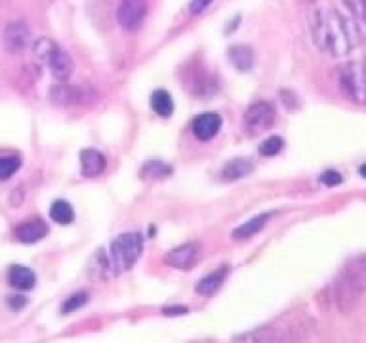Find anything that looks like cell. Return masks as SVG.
I'll return each mask as SVG.
<instances>
[{
    "mask_svg": "<svg viewBox=\"0 0 366 343\" xmlns=\"http://www.w3.org/2000/svg\"><path fill=\"white\" fill-rule=\"evenodd\" d=\"M227 59L237 71L246 73V71H250L254 67V50L246 44L231 46L227 51Z\"/></svg>",
    "mask_w": 366,
    "mask_h": 343,
    "instance_id": "14",
    "label": "cell"
},
{
    "mask_svg": "<svg viewBox=\"0 0 366 343\" xmlns=\"http://www.w3.org/2000/svg\"><path fill=\"white\" fill-rule=\"evenodd\" d=\"M143 252V237L139 233H122L111 242L107 257L103 262L105 274L117 277V274L130 271L134 263L139 259Z\"/></svg>",
    "mask_w": 366,
    "mask_h": 343,
    "instance_id": "4",
    "label": "cell"
},
{
    "mask_svg": "<svg viewBox=\"0 0 366 343\" xmlns=\"http://www.w3.org/2000/svg\"><path fill=\"white\" fill-rule=\"evenodd\" d=\"M342 174L336 170H326L320 174V183L322 185H326V187H336V185H340L342 183Z\"/></svg>",
    "mask_w": 366,
    "mask_h": 343,
    "instance_id": "26",
    "label": "cell"
},
{
    "mask_svg": "<svg viewBox=\"0 0 366 343\" xmlns=\"http://www.w3.org/2000/svg\"><path fill=\"white\" fill-rule=\"evenodd\" d=\"M359 172H360V176H362V177H365V179H366V164H362V166H360V168H359Z\"/></svg>",
    "mask_w": 366,
    "mask_h": 343,
    "instance_id": "29",
    "label": "cell"
},
{
    "mask_svg": "<svg viewBox=\"0 0 366 343\" xmlns=\"http://www.w3.org/2000/svg\"><path fill=\"white\" fill-rule=\"evenodd\" d=\"M200 257V244L199 242H185L182 246L172 248L164 256V263H168L174 269H193L194 263Z\"/></svg>",
    "mask_w": 366,
    "mask_h": 343,
    "instance_id": "10",
    "label": "cell"
},
{
    "mask_svg": "<svg viewBox=\"0 0 366 343\" xmlns=\"http://www.w3.org/2000/svg\"><path fill=\"white\" fill-rule=\"evenodd\" d=\"M162 313L170 314V317H174V314H185L187 313V307H166L162 309Z\"/></svg>",
    "mask_w": 366,
    "mask_h": 343,
    "instance_id": "28",
    "label": "cell"
},
{
    "mask_svg": "<svg viewBox=\"0 0 366 343\" xmlns=\"http://www.w3.org/2000/svg\"><path fill=\"white\" fill-rule=\"evenodd\" d=\"M172 174V168L168 164H164L162 160H149L147 164L142 168L143 177H154V179H162V177H168Z\"/></svg>",
    "mask_w": 366,
    "mask_h": 343,
    "instance_id": "21",
    "label": "cell"
},
{
    "mask_svg": "<svg viewBox=\"0 0 366 343\" xmlns=\"http://www.w3.org/2000/svg\"><path fill=\"white\" fill-rule=\"evenodd\" d=\"M2 42H4L6 50L11 54H21L33 42V34L25 21H11L4 27Z\"/></svg>",
    "mask_w": 366,
    "mask_h": 343,
    "instance_id": "8",
    "label": "cell"
},
{
    "mask_svg": "<svg viewBox=\"0 0 366 343\" xmlns=\"http://www.w3.org/2000/svg\"><path fill=\"white\" fill-rule=\"evenodd\" d=\"M366 292V256L355 257L340 271L332 284V299L342 313H347L359 303Z\"/></svg>",
    "mask_w": 366,
    "mask_h": 343,
    "instance_id": "2",
    "label": "cell"
},
{
    "mask_svg": "<svg viewBox=\"0 0 366 343\" xmlns=\"http://www.w3.org/2000/svg\"><path fill=\"white\" fill-rule=\"evenodd\" d=\"M274 120H277V113L273 105L267 101H257L246 109L242 128L248 136H259L273 128Z\"/></svg>",
    "mask_w": 366,
    "mask_h": 343,
    "instance_id": "7",
    "label": "cell"
},
{
    "mask_svg": "<svg viewBox=\"0 0 366 343\" xmlns=\"http://www.w3.org/2000/svg\"><path fill=\"white\" fill-rule=\"evenodd\" d=\"M337 84L349 101L366 105V57L343 63L337 69Z\"/></svg>",
    "mask_w": 366,
    "mask_h": 343,
    "instance_id": "6",
    "label": "cell"
},
{
    "mask_svg": "<svg viewBox=\"0 0 366 343\" xmlns=\"http://www.w3.org/2000/svg\"><path fill=\"white\" fill-rule=\"evenodd\" d=\"M271 217H273L271 212H263V214H259V216H254L252 219H248V222H244L242 225H239V227L234 229L233 239L234 240L250 239V237L259 233V231L267 225V222L271 219Z\"/></svg>",
    "mask_w": 366,
    "mask_h": 343,
    "instance_id": "16",
    "label": "cell"
},
{
    "mask_svg": "<svg viewBox=\"0 0 366 343\" xmlns=\"http://www.w3.org/2000/svg\"><path fill=\"white\" fill-rule=\"evenodd\" d=\"M151 107L159 116L168 119L174 113V99L166 90H154L151 94Z\"/></svg>",
    "mask_w": 366,
    "mask_h": 343,
    "instance_id": "19",
    "label": "cell"
},
{
    "mask_svg": "<svg viewBox=\"0 0 366 343\" xmlns=\"http://www.w3.org/2000/svg\"><path fill=\"white\" fill-rule=\"evenodd\" d=\"M222 130V116L217 113H202L193 120V134L200 141H210Z\"/></svg>",
    "mask_w": 366,
    "mask_h": 343,
    "instance_id": "11",
    "label": "cell"
},
{
    "mask_svg": "<svg viewBox=\"0 0 366 343\" xmlns=\"http://www.w3.org/2000/svg\"><path fill=\"white\" fill-rule=\"evenodd\" d=\"M311 36L315 46L330 57L347 56L362 42L359 25L332 8H319L313 11Z\"/></svg>",
    "mask_w": 366,
    "mask_h": 343,
    "instance_id": "1",
    "label": "cell"
},
{
    "mask_svg": "<svg viewBox=\"0 0 366 343\" xmlns=\"http://www.w3.org/2000/svg\"><path fill=\"white\" fill-rule=\"evenodd\" d=\"M50 217L59 225H69L74 219L73 206L67 200H56L50 208Z\"/></svg>",
    "mask_w": 366,
    "mask_h": 343,
    "instance_id": "20",
    "label": "cell"
},
{
    "mask_svg": "<svg viewBox=\"0 0 366 343\" xmlns=\"http://www.w3.org/2000/svg\"><path fill=\"white\" fill-rule=\"evenodd\" d=\"M214 0H191V14H202Z\"/></svg>",
    "mask_w": 366,
    "mask_h": 343,
    "instance_id": "27",
    "label": "cell"
},
{
    "mask_svg": "<svg viewBox=\"0 0 366 343\" xmlns=\"http://www.w3.org/2000/svg\"><path fill=\"white\" fill-rule=\"evenodd\" d=\"M0 2H2V0H0Z\"/></svg>",
    "mask_w": 366,
    "mask_h": 343,
    "instance_id": "31",
    "label": "cell"
},
{
    "mask_svg": "<svg viewBox=\"0 0 366 343\" xmlns=\"http://www.w3.org/2000/svg\"><path fill=\"white\" fill-rule=\"evenodd\" d=\"M229 273L227 265H222V267L214 271V273L206 274L204 279L199 280V284H197V292L202 294V296H212L214 292L219 290V286L225 282V277Z\"/></svg>",
    "mask_w": 366,
    "mask_h": 343,
    "instance_id": "18",
    "label": "cell"
},
{
    "mask_svg": "<svg viewBox=\"0 0 366 343\" xmlns=\"http://www.w3.org/2000/svg\"><path fill=\"white\" fill-rule=\"evenodd\" d=\"M305 334H307L305 319L285 317L271 324L242 334L234 339V343H302Z\"/></svg>",
    "mask_w": 366,
    "mask_h": 343,
    "instance_id": "3",
    "label": "cell"
},
{
    "mask_svg": "<svg viewBox=\"0 0 366 343\" xmlns=\"http://www.w3.org/2000/svg\"><path fill=\"white\" fill-rule=\"evenodd\" d=\"M307 2H315V0H307Z\"/></svg>",
    "mask_w": 366,
    "mask_h": 343,
    "instance_id": "30",
    "label": "cell"
},
{
    "mask_svg": "<svg viewBox=\"0 0 366 343\" xmlns=\"http://www.w3.org/2000/svg\"><path fill=\"white\" fill-rule=\"evenodd\" d=\"M343 4L351 11L355 21L366 27V0H343Z\"/></svg>",
    "mask_w": 366,
    "mask_h": 343,
    "instance_id": "23",
    "label": "cell"
},
{
    "mask_svg": "<svg viewBox=\"0 0 366 343\" xmlns=\"http://www.w3.org/2000/svg\"><path fill=\"white\" fill-rule=\"evenodd\" d=\"M282 147H285V139L279 136H273L259 145V154L262 156H274V154H279L282 151Z\"/></svg>",
    "mask_w": 366,
    "mask_h": 343,
    "instance_id": "24",
    "label": "cell"
},
{
    "mask_svg": "<svg viewBox=\"0 0 366 343\" xmlns=\"http://www.w3.org/2000/svg\"><path fill=\"white\" fill-rule=\"evenodd\" d=\"M14 234L23 244H34V242H39L48 234V225L39 217H34V219H27L21 225H17Z\"/></svg>",
    "mask_w": 366,
    "mask_h": 343,
    "instance_id": "12",
    "label": "cell"
},
{
    "mask_svg": "<svg viewBox=\"0 0 366 343\" xmlns=\"http://www.w3.org/2000/svg\"><path fill=\"white\" fill-rule=\"evenodd\" d=\"M8 282L17 290H31L36 284V274L25 265H11L8 271Z\"/></svg>",
    "mask_w": 366,
    "mask_h": 343,
    "instance_id": "15",
    "label": "cell"
},
{
    "mask_svg": "<svg viewBox=\"0 0 366 343\" xmlns=\"http://www.w3.org/2000/svg\"><path fill=\"white\" fill-rule=\"evenodd\" d=\"M21 160L17 156H0V179H8L19 170Z\"/></svg>",
    "mask_w": 366,
    "mask_h": 343,
    "instance_id": "25",
    "label": "cell"
},
{
    "mask_svg": "<svg viewBox=\"0 0 366 343\" xmlns=\"http://www.w3.org/2000/svg\"><path fill=\"white\" fill-rule=\"evenodd\" d=\"M254 172V164L252 160L248 159H233L229 160L227 164L223 166L222 177L225 182H237V179H242V177L250 176Z\"/></svg>",
    "mask_w": 366,
    "mask_h": 343,
    "instance_id": "17",
    "label": "cell"
},
{
    "mask_svg": "<svg viewBox=\"0 0 366 343\" xmlns=\"http://www.w3.org/2000/svg\"><path fill=\"white\" fill-rule=\"evenodd\" d=\"M80 166L86 177H96L105 170V156L96 149H84L80 151Z\"/></svg>",
    "mask_w": 366,
    "mask_h": 343,
    "instance_id": "13",
    "label": "cell"
},
{
    "mask_svg": "<svg viewBox=\"0 0 366 343\" xmlns=\"http://www.w3.org/2000/svg\"><path fill=\"white\" fill-rule=\"evenodd\" d=\"M145 16H147V0H122L117 11L120 27L126 31H136L142 27Z\"/></svg>",
    "mask_w": 366,
    "mask_h": 343,
    "instance_id": "9",
    "label": "cell"
},
{
    "mask_svg": "<svg viewBox=\"0 0 366 343\" xmlns=\"http://www.w3.org/2000/svg\"><path fill=\"white\" fill-rule=\"evenodd\" d=\"M86 302H88V294L86 292H76L73 296H69L61 305V313L63 314H71L74 311H79L80 307H84Z\"/></svg>",
    "mask_w": 366,
    "mask_h": 343,
    "instance_id": "22",
    "label": "cell"
},
{
    "mask_svg": "<svg viewBox=\"0 0 366 343\" xmlns=\"http://www.w3.org/2000/svg\"><path fill=\"white\" fill-rule=\"evenodd\" d=\"M33 56L34 59L44 65V67L50 69L51 76L59 82H65V80L71 79L73 74V59L69 56L67 51L59 48V46L54 42L51 39H42L34 40L33 42Z\"/></svg>",
    "mask_w": 366,
    "mask_h": 343,
    "instance_id": "5",
    "label": "cell"
}]
</instances>
